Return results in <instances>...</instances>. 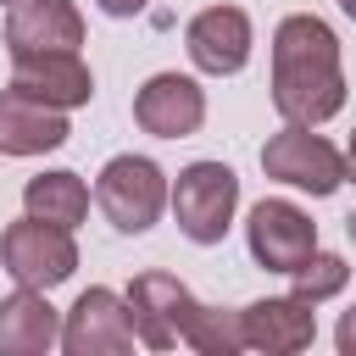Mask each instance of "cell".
<instances>
[{
  "label": "cell",
  "mask_w": 356,
  "mask_h": 356,
  "mask_svg": "<svg viewBox=\"0 0 356 356\" xmlns=\"http://www.w3.org/2000/svg\"><path fill=\"white\" fill-rule=\"evenodd\" d=\"M273 106L284 122H328L345 106V67H339V39L323 17L295 11L273 33Z\"/></svg>",
  "instance_id": "6da1fadb"
},
{
  "label": "cell",
  "mask_w": 356,
  "mask_h": 356,
  "mask_svg": "<svg viewBox=\"0 0 356 356\" xmlns=\"http://www.w3.org/2000/svg\"><path fill=\"white\" fill-rule=\"evenodd\" d=\"M172 200L167 189V172L150 161V156H111L100 167V184H95V206L106 211V222L117 234H145L156 228L161 206Z\"/></svg>",
  "instance_id": "7a4b0ae2"
},
{
  "label": "cell",
  "mask_w": 356,
  "mask_h": 356,
  "mask_svg": "<svg viewBox=\"0 0 356 356\" xmlns=\"http://www.w3.org/2000/svg\"><path fill=\"white\" fill-rule=\"evenodd\" d=\"M234 206H239V178L234 167L222 161H189L172 184V217H178V234L195 239V245H217L234 222Z\"/></svg>",
  "instance_id": "3957f363"
},
{
  "label": "cell",
  "mask_w": 356,
  "mask_h": 356,
  "mask_svg": "<svg viewBox=\"0 0 356 356\" xmlns=\"http://www.w3.org/2000/svg\"><path fill=\"white\" fill-rule=\"evenodd\" d=\"M0 261L17 284L56 289L78 273V245H72V228H56L44 217H22L0 234Z\"/></svg>",
  "instance_id": "277c9868"
},
{
  "label": "cell",
  "mask_w": 356,
  "mask_h": 356,
  "mask_svg": "<svg viewBox=\"0 0 356 356\" xmlns=\"http://www.w3.org/2000/svg\"><path fill=\"white\" fill-rule=\"evenodd\" d=\"M261 172L289 189H306V195H334L345 184V156L306 122H289L261 145Z\"/></svg>",
  "instance_id": "5b68a950"
},
{
  "label": "cell",
  "mask_w": 356,
  "mask_h": 356,
  "mask_svg": "<svg viewBox=\"0 0 356 356\" xmlns=\"http://www.w3.org/2000/svg\"><path fill=\"white\" fill-rule=\"evenodd\" d=\"M245 245H250V261L256 267L295 273L317 250V222L295 200H256L250 206V222H245Z\"/></svg>",
  "instance_id": "8992f818"
},
{
  "label": "cell",
  "mask_w": 356,
  "mask_h": 356,
  "mask_svg": "<svg viewBox=\"0 0 356 356\" xmlns=\"http://www.w3.org/2000/svg\"><path fill=\"white\" fill-rule=\"evenodd\" d=\"M134 339H139V328L128 317V300L117 289H100V284L83 289L61 323L67 356H122V350H134Z\"/></svg>",
  "instance_id": "52a82bcc"
},
{
  "label": "cell",
  "mask_w": 356,
  "mask_h": 356,
  "mask_svg": "<svg viewBox=\"0 0 356 356\" xmlns=\"http://www.w3.org/2000/svg\"><path fill=\"white\" fill-rule=\"evenodd\" d=\"M195 306H200V300H195L172 273H139V278L128 284V317H134V328H139V339H145L150 350H172V345L184 339Z\"/></svg>",
  "instance_id": "ba28073f"
},
{
  "label": "cell",
  "mask_w": 356,
  "mask_h": 356,
  "mask_svg": "<svg viewBox=\"0 0 356 356\" xmlns=\"http://www.w3.org/2000/svg\"><path fill=\"white\" fill-rule=\"evenodd\" d=\"M134 122L156 139H189L206 122V89L184 72H156L134 95Z\"/></svg>",
  "instance_id": "9c48e42d"
},
{
  "label": "cell",
  "mask_w": 356,
  "mask_h": 356,
  "mask_svg": "<svg viewBox=\"0 0 356 356\" xmlns=\"http://www.w3.org/2000/svg\"><path fill=\"white\" fill-rule=\"evenodd\" d=\"M239 334H245V350L295 356L317 339V312L300 295H267V300H250L239 312Z\"/></svg>",
  "instance_id": "30bf717a"
},
{
  "label": "cell",
  "mask_w": 356,
  "mask_h": 356,
  "mask_svg": "<svg viewBox=\"0 0 356 356\" xmlns=\"http://www.w3.org/2000/svg\"><path fill=\"white\" fill-rule=\"evenodd\" d=\"M184 44H189V61L211 78H228L250 61V17L239 6H206L189 28H184Z\"/></svg>",
  "instance_id": "8fae6325"
},
{
  "label": "cell",
  "mask_w": 356,
  "mask_h": 356,
  "mask_svg": "<svg viewBox=\"0 0 356 356\" xmlns=\"http://www.w3.org/2000/svg\"><path fill=\"white\" fill-rule=\"evenodd\" d=\"M78 44H83V17L72 0H11V17H6V50L11 56L78 50Z\"/></svg>",
  "instance_id": "7c38bea8"
},
{
  "label": "cell",
  "mask_w": 356,
  "mask_h": 356,
  "mask_svg": "<svg viewBox=\"0 0 356 356\" xmlns=\"http://www.w3.org/2000/svg\"><path fill=\"white\" fill-rule=\"evenodd\" d=\"M11 89L72 111V106H83L95 95V78L78 61V50H39V56H11Z\"/></svg>",
  "instance_id": "4fadbf2b"
},
{
  "label": "cell",
  "mask_w": 356,
  "mask_h": 356,
  "mask_svg": "<svg viewBox=\"0 0 356 356\" xmlns=\"http://www.w3.org/2000/svg\"><path fill=\"white\" fill-rule=\"evenodd\" d=\"M67 111L22 89H0V156H44L67 145Z\"/></svg>",
  "instance_id": "5bb4252c"
},
{
  "label": "cell",
  "mask_w": 356,
  "mask_h": 356,
  "mask_svg": "<svg viewBox=\"0 0 356 356\" xmlns=\"http://www.w3.org/2000/svg\"><path fill=\"white\" fill-rule=\"evenodd\" d=\"M61 345V317L44 300V289L17 284V295L0 300V356H39Z\"/></svg>",
  "instance_id": "9a60e30c"
},
{
  "label": "cell",
  "mask_w": 356,
  "mask_h": 356,
  "mask_svg": "<svg viewBox=\"0 0 356 356\" xmlns=\"http://www.w3.org/2000/svg\"><path fill=\"white\" fill-rule=\"evenodd\" d=\"M22 211L44 217L56 228H78L89 217V184L78 172H39V178L22 184Z\"/></svg>",
  "instance_id": "2e32d148"
},
{
  "label": "cell",
  "mask_w": 356,
  "mask_h": 356,
  "mask_svg": "<svg viewBox=\"0 0 356 356\" xmlns=\"http://www.w3.org/2000/svg\"><path fill=\"white\" fill-rule=\"evenodd\" d=\"M184 345H189V350H200V356H234V350H245L239 312L195 306V317H189V328H184Z\"/></svg>",
  "instance_id": "e0dca14e"
},
{
  "label": "cell",
  "mask_w": 356,
  "mask_h": 356,
  "mask_svg": "<svg viewBox=\"0 0 356 356\" xmlns=\"http://www.w3.org/2000/svg\"><path fill=\"white\" fill-rule=\"evenodd\" d=\"M289 278H295V295L317 306V300H328V295H339V289H345V278H350V267H345V256H328V250H312V256H306V261H300V267H295Z\"/></svg>",
  "instance_id": "ac0fdd59"
},
{
  "label": "cell",
  "mask_w": 356,
  "mask_h": 356,
  "mask_svg": "<svg viewBox=\"0 0 356 356\" xmlns=\"http://www.w3.org/2000/svg\"><path fill=\"white\" fill-rule=\"evenodd\" d=\"M334 345H339V356H356V306L339 317V328H334Z\"/></svg>",
  "instance_id": "d6986e66"
},
{
  "label": "cell",
  "mask_w": 356,
  "mask_h": 356,
  "mask_svg": "<svg viewBox=\"0 0 356 356\" xmlns=\"http://www.w3.org/2000/svg\"><path fill=\"white\" fill-rule=\"evenodd\" d=\"M95 6H100L106 17H134V11H145L150 0H95Z\"/></svg>",
  "instance_id": "ffe728a7"
},
{
  "label": "cell",
  "mask_w": 356,
  "mask_h": 356,
  "mask_svg": "<svg viewBox=\"0 0 356 356\" xmlns=\"http://www.w3.org/2000/svg\"><path fill=\"white\" fill-rule=\"evenodd\" d=\"M345 178L356 184V134H350V145H345Z\"/></svg>",
  "instance_id": "44dd1931"
},
{
  "label": "cell",
  "mask_w": 356,
  "mask_h": 356,
  "mask_svg": "<svg viewBox=\"0 0 356 356\" xmlns=\"http://www.w3.org/2000/svg\"><path fill=\"white\" fill-rule=\"evenodd\" d=\"M345 234H350V245H356V211H350V217H345Z\"/></svg>",
  "instance_id": "7402d4cb"
},
{
  "label": "cell",
  "mask_w": 356,
  "mask_h": 356,
  "mask_svg": "<svg viewBox=\"0 0 356 356\" xmlns=\"http://www.w3.org/2000/svg\"><path fill=\"white\" fill-rule=\"evenodd\" d=\"M339 11H345V17H356V0H339Z\"/></svg>",
  "instance_id": "603a6c76"
},
{
  "label": "cell",
  "mask_w": 356,
  "mask_h": 356,
  "mask_svg": "<svg viewBox=\"0 0 356 356\" xmlns=\"http://www.w3.org/2000/svg\"><path fill=\"white\" fill-rule=\"evenodd\" d=\"M0 6H11V0H0Z\"/></svg>",
  "instance_id": "cb8c5ba5"
}]
</instances>
